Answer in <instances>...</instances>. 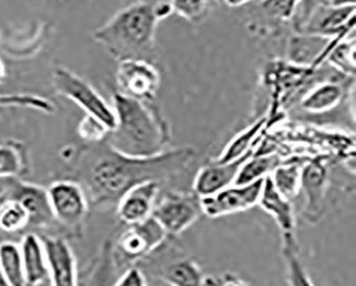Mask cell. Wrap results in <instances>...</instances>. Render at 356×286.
Segmentation results:
<instances>
[{
	"instance_id": "cell-35",
	"label": "cell",
	"mask_w": 356,
	"mask_h": 286,
	"mask_svg": "<svg viewBox=\"0 0 356 286\" xmlns=\"http://www.w3.org/2000/svg\"><path fill=\"white\" fill-rule=\"evenodd\" d=\"M6 75V69L5 65H3V61L0 59V84H1V81L5 79Z\"/></svg>"
},
{
	"instance_id": "cell-15",
	"label": "cell",
	"mask_w": 356,
	"mask_h": 286,
	"mask_svg": "<svg viewBox=\"0 0 356 286\" xmlns=\"http://www.w3.org/2000/svg\"><path fill=\"white\" fill-rule=\"evenodd\" d=\"M26 285H51L42 239L35 234L24 236L19 244Z\"/></svg>"
},
{
	"instance_id": "cell-7",
	"label": "cell",
	"mask_w": 356,
	"mask_h": 286,
	"mask_svg": "<svg viewBox=\"0 0 356 286\" xmlns=\"http://www.w3.org/2000/svg\"><path fill=\"white\" fill-rule=\"evenodd\" d=\"M119 93L144 102H154L161 87L160 71L152 61L123 59L116 72Z\"/></svg>"
},
{
	"instance_id": "cell-21",
	"label": "cell",
	"mask_w": 356,
	"mask_h": 286,
	"mask_svg": "<svg viewBox=\"0 0 356 286\" xmlns=\"http://www.w3.org/2000/svg\"><path fill=\"white\" fill-rule=\"evenodd\" d=\"M0 271L7 285H26L19 244L0 242Z\"/></svg>"
},
{
	"instance_id": "cell-10",
	"label": "cell",
	"mask_w": 356,
	"mask_h": 286,
	"mask_svg": "<svg viewBox=\"0 0 356 286\" xmlns=\"http://www.w3.org/2000/svg\"><path fill=\"white\" fill-rule=\"evenodd\" d=\"M327 170L321 161H308L303 164L301 177V190L305 196L303 219L310 224L319 223L325 214Z\"/></svg>"
},
{
	"instance_id": "cell-12",
	"label": "cell",
	"mask_w": 356,
	"mask_h": 286,
	"mask_svg": "<svg viewBox=\"0 0 356 286\" xmlns=\"http://www.w3.org/2000/svg\"><path fill=\"white\" fill-rule=\"evenodd\" d=\"M161 188V182L149 180L127 191L117 202V218L124 225L140 223L150 218Z\"/></svg>"
},
{
	"instance_id": "cell-8",
	"label": "cell",
	"mask_w": 356,
	"mask_h": 286,
	"mask_svg": "<svg viewBox=\"0 0 356 286\" xmlns=\"http://www.w3.org/2000/svg\"><path fill=\"white\" fill-rule=\"evenodd\" d=\"M264 178L245 184H232L212 196L200 198L204 216L216 219L258 206Z\"/></svg>"
},
{
	"instance_id": "cell-11",
	"label": "cell",
	"mask_w": 356,
	"mask_h": 286,
	"mask_svg": "<svg viewBox=\"0 0 356 286\" xmlns=\"http://www.w3.org/2000/svg\"><path fill=\"white\" fill-rule=\"evenodd\" d=\"M7 180L10 184L5 186L0 198L19 200L29 214V226L44 228L55 220L49 205L47 189L29 182H17L13 177H9Z\"/></svg>"
},
{
	"instance_id": "cell-32",
	"label": "cell",
	"mask_w": 356,
	"mask_h": 286,
	"mask_svg": "<svg viewBox=\"0 0 356 286\" xmlns=\"http://www.w3.org/2000/svg\"><path fill=\"white\" fill-rule=\"evenodd\" d=\"M153 9H154L155 17H156L159 21H162V19H166L172 13H174L172 12V3H164V1H161V3L153 6Z\"/></svg>"
},
{
	"instance_id": "cell-33",
	"label": "cell",
	"mask_w": 356,
	"mask_h": 286,
	"mask_svg": "<svg viewBox=\"0 0 356 286\" xmlns=\"http://www.w3.org/2000/svg\"><path fill=\"white\" fill-rule=\"evenodd\" d=\"M356 0H331L329 6L336 8L355 7Z\"/></svg>"
},
{
	"instance_id": "cell-17",
	"label": "cell",
	"mask_w": 356,
	"mask_h": 286,
	"mask_svg": "<svg viewBox=\"0 0 356 286\" xmlns=\"http://www.w3.org/2000/svg\"><path fill=\"white\" fill-rule=\"evenodd\" d=\"M343 98V87L334 81H326L308 90L302 99L301 106L309 114H324L337 107Z\"/></svg>"
},
{
	"instance_id": "cell-14",
	"label": "cell",
	"mask_w": 356,
	"mask_h": 286,
	"mask_svg": "<svg viewBox=\"0 0 356 286\" xmlns=\"http://www.w3.org/2000/svg\"><path fill=\"white\" fill-rule=\"evenodd\" d=\"M41 239L44 247L51 285H76L79 283L76 261L69 244L60 237H44Z\"/></svg>"
},
{
	"instance_id": "cell-2",
	"label": "cell",
	"mask_w": 356,
	"mask_h": 286,
	"mask_svg": "<svg viewBox=\"0 0 356 286\" xmlns=\"http://www.w3.org/2000/svg\"><path fill=\"white\" fill-rule=\"evenodd\" d=\"M116 128L107 134V144L131 157L156 156L172 144V127L154 102H144L121 93L113 95Z\"/></svg>"
},
{
	"instance_id": "cell-19",
	"label": "cell",
	"mask_w": 356,
	"mask_h": 286,
	"mask_svg": "<svg viewBox=\"0 0 356 286\" xmlns=\"http://www.w3.org/2000/svg\"><path fill=\"white\" fill-rule=\"evenodd\" d=\"M266 122H268V118L266 116L257 119L250 127L238 133L227 144L224 150L220 152V156L216 157V158L210 159V160L220 163L232 162V161L236 160V159L248 154L252 149L256 148L260 133L264 131V127L266 126Z\"/></svg>"
},
{
	"instance_id": "cell-23",
	"label": "cell",
	"mask_w": 356,
	"mask_h": 286,
	"mask_svg": "<svg viewBox=\"0 0 356 286\" xmlns=\"http://www.w3.org/2000/svg\"><path fill=\"white\" fill-rule=\"evenodd\" d=\"M303 164L289 162L278 164L270 176L277 190L289 200H293L301 192V177Z\"/></svg>"
},
{
	"instance_id": "cell-37",
	"label": "cell",
	"mask_w": 356,
	"mask_h": 286,
	"mask_svg": "<svg viewBox=\"0 0 356 286\" xmlns=\"http://www.w3.org/2000/svg\"><path fill=\"white\" fill-rule=\"evenodd\" d=\"M319 1L322 5H330V3H331V0H319Z\"/></svg>"
},
{
	"instance_id": "cell-30",
	"label": "cell",
	"mask_w": 356,
	"mask_h": 286,
	"mask_svg": "<svg viewBox=\"0 0 356 286\" xmlns=\"http://www.w3.org/2000/svg\"><path fill=\"white\" fill-rule=\"evenodd\" d=\"M300 0H262L261 7L266 15L280 19H289Z\"/></svg>"
},
{
	"instance_id": "cell-5",
	"label": "cell",
	"mask_w": 356,
	"mask_h": 286,
	"mask_svg": "<svg viewBox=\"0 0 356 286\" xmlns=\"http://www.w3.org/2000/svg\"><path fill=\"white\" fill-rule=\"evenodd\" d=\"M53 86L57 93L79 105L86 115L101 121L109 132L116 128V115L102 95L88 81L65 67H55Z\"/></svg>"
},
{
	"instance_id": "cell-36",
	"label": "cell",
	"mask_w": 356,
	"mask_h": 286,
	"mask_svg": "<svg viewBox=\"0 0 356 286\" xmlns=\"http://www.w3.org/2000/svg\"><path fill=\"white\" fill-rule=\"evenodd\" d=\"M0 285H7L5 279H3V275H1V271H0Z\"/></svg>"
},
{
	"instance_id": "cell-18",
	"label": "cell",
	"mask_w": 356,
	"mask_h": 286,
	"mask_svg": "<svg viewBox=\"0 0 356 286\" xmlns=\"http://www.w3.org/2000/svg\"><path fill=\"white\" fill-rule=\"evenodd\" d=\"M204 277V272L196 262L175 256L163 266L158 279L167 285H202Z\"/></svg>"
},
{
	"instance_id": "cell-3",
	"label": "cell",
	"mask_w": 356,
	"mask_h": 286,
	"mask_svg": "<svg viewBox=\"0 0 356 286\" xmlns=\"http://www.w3.org/2000/svg\"><path fill=\"white\" fill-rule=\"evenodd\" d=\"M153 5L138 1L118 12L93 33V39L113 58L145 59L155 55V31L159 24Z\"/></svg>"
},
{
	"instance_id": "cell-25",
	"label": "cell",
	"mask_w": 356,
	"mask_h": 286,
	"mask_svg": "<svg viewBox=\"0 0 356 286\" xmlns=\"http://www.w3.org/2000/svg\"><path fill=\"white\" fill-rule=\"evenodd\" d=\"M0 107H23L44 114H53L56 109L55 104L51 100L33 93L0 95Z\"/></svg>"
},
{
	"instance_id": "cell-4",
	"label": "cell",
	"mask_w": 356,
	"mask_h": 286,
	"mask_svg": "<svg viewBox=\"0 0 356 286\" xmlns=\"http://www.w3.org/2000/svg\"><path fill=\"white\" fill-rule=\"evenodd\" d=\"M127 226L109 250L111 264L119 276L127 268L144 261L168 238L152 216L140 223Z\"/></svg>"
},
{
	"instance_id": "cell-31",
	"label": "cell",
	"mask_w": 356,
	"mask_h": 286,
	"mask_svg": "<svg viewBox=\"0 0 356 286\" xmlns=\"http://www.w3.org/2000/svg\"><path fill=\"white\" fill-rule=\"evenodd\" d=\"M117 286H145L148 284L145 272L136 265L127 268L115 282Z\"/></svg>"
},
{
	"instance_id": "cell-20",
	"label": "cell",
	"mask_w": 356,
	"mask_h": 286,
	"mask_svg": "<svg viewBox=\"0 0 356 286\" xmlns=\"http://www.w3.org/2000/svg\"><path fill=\"white\" fill-rule=\"evenodd\" d=\"M282 255L287 267L290 285H312L309 275L302 264L296 230L282 233Z\"/></svg>"
},
{
	"instance_id": "cell-6",
	"label": "cell",
	"mask_w": 356,
	"mask_h": 286,
	"mask_svg": "<svg viewBox=\"0 0 356 286\" xmlns=\"http://www.w3.org/2000/svg\"><path fill=\"white\" fill-rule=\"evenodd\" d=\"M200 198L194 191H170L156 202L152 216L168 237H177L202 216Z\"/></svg>"
},
{
	"instance_id": "cell-9",
	"label": "cell",
	"mask_w": 356,
	"mask_h": 286,
	"mask_svg": "<svg viewBox=\"0 0 356 286\" xmlns=\"http://www.w3.org/2000/svg\"><path fill=\"white\" fill-rule=\"evenodd\" d=\"M49 205L54 219L67 228L81 224L88 212L86 193L76 182L60 180L47 188Z\"/></svg>"
},
{
	"instance_id": "cell-24",
	"label": "cell",
	"mask_w": 356,
	"mask_h": 286,
	"mask_svg": "<svg viewBox=\"0 0 356 286\" xmlns=\"http://www.w3.org/2000/svg\"><path fill=\"white\" fill-rule=\"evenodd\" d=\"M29 214L19 200L0 198V232L17 233L29 226Z\"/></svg>"
},
{
	"instance_id": "cell-22",
	"label": "cell",
	"mask_w": 356,
	"mask_h": 286,
	"mask_svg": "<svg viewBox=\"0 0 356 286\" xmlns=\"http://www.w3.org/2000/svg\"><path fill=\"white\" fill-rule=\"evenodd\" d=\"M280 164V159L275 154H264L248 159L241 166L234 184H245L266 178Z\"/></svg>"
},
{
	"instance_id": "cell-29",
	"label": "cell",
	"mask_w": 356,
	"mask_h": 286,
	"mask_svg": "<svg viewBox=\"0 0 356 286\" xmlns=\"http://www.w3.org/2000/svg\"><path fill=\"white\" fill-rule=\"evenodd\" d=\"M77 131L83 140L91 143H99L105 141L109 133L108 129L101 121L97 120L95 117L89 116V115H86L81 119Z\"/></svg>"
},
{
	"instance_id": "cell-16",
	"label": "cell",
	"mask_w": 356,
	"mask_h": 286,
	"mask_svg": "<svg viewBox=\"0 0 356 286\" xmlns=\"http://www.w3.org/2000/svg\"><path fill=\"white\" fill-rule=\"evenodd\" d=\"M258 206L273 218L282 233L296 230V214L291 200L280 193L270 175L264 178Z\"/></svg>"
},
{
	"instance_id": "cell-26",
	"label": "cell",
	"mask_w": 356,
	"mask_h": 286,
	"mask_svg": "<svg viewBox=\"0 0 356 286\" xmlns=\"http://www.w3.org/2000/svg\"><path fill=\"white\" fill-rule=\"evenodd\" d=\"M326 59L343 74L354 77L355 73V41L343 40L330 51Z\"/></svg>"
},
{
	"instance_id": "cell-27",
	"label": "cell",
	"mask_w": 356,
	"mask_h": 286,
	"mask_svg": "<svg viewBox=\"0 0 356 286\" xmlns=\"http://www.w3.org/2000/svg\"><path fill=\"white\" fill-rule=\"evenodd\" d=\"M172 12L192 23H199L207 17V0H172Z\"/></svg>"
},
{
	"instance_id": "cell-34",
	"label": "cell",
	"mask_w": 356,
	"mask_h": 286,
	"mask_svg": "<svg viewBox=\"0 0 356 286\" xmlns=\"http://www.w3.org/2000/svg\"><path fill=\"white\" fill-rule=\"evenodd\" d=\"M225 3L227 6H229L232 8H238L240 6L245 5V3H250L252 0H224Z\"/></svg>"
},
{
	"instance_id": "cell-1",
	"label": "cell",
	"mask_w": 356,
	"mask_h": 286,
	"mask_svg": "<svg viewBox=\"0 0 356 286\" xmlns=\"http://www.w3.org/2000/svg\"><path fill=\"white\" fill-rule=\"evenodd\" d=\"M196 156L194 147L184 146L146 158L131 157L106 142L87 175L91 200L97 206L117 205L121 196L136 184L149 180L163 184L177 180L190 170Z\"/></svg>"
},
{
	"instance_id": "cell-28",
	"label": "cell",
	"mask_w": 356,
	"mask_h": 286,
	"mask_svg": "<svg viewBox=\"0 0 356 286\" xmlns=\"http://www.w3.org/2000/svg\"><path fill=\"white\" fill-rule=\"evenodd\" d=\"M23 166L19 150L11 145H0V180L21 174Z\"/></svg>"
},
{
	"instance_id": "cell-13",
	"label": "cell",
	"mask_w": 356,
	"mask_h": 286,
	"mask_svg": "<svg viewBox=\"0 0 356 286\" xmlns=\"http://www.w3.org/2000/svg\"><path fill=\"white\" fill-rule=\"evenodd\" d=\"M254 149L256 148L252 149L248 154L232 162L220 163L209 161L207 164L199 168L195 175L192 190L199 198H202L212 196L218 191L232 186L236 182L242 164L256 152Z\"/></svg>"
}]
</instances>
